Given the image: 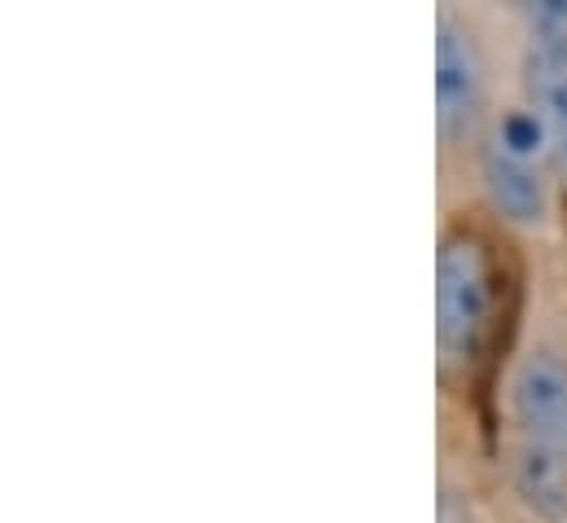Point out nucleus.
Returning <instances> with one entry per match:
<instances>
[{
  "mask_svg": "<svg viewBox=\"0 0 567 523\" xmlns=\"http://www.w3.org/2000/svg\"><path fill=\"white\" fill-rule=\"evenodd\" d=\"M493 326V264L475 234L457 229L435 260V335L453 361H475Z\"/></svg>",
  "mask_w": 567,
  "mask_h": 523,
  "instance_id": "1",
  "label": "nucleus"
},
{
  "mask_svg": "<svg viewBox=\"0 0 567 523\" xmlns=\"http://www.w3.org/2000/svg\"><path fill=\"white\" fill-rule=\"evenodd\" d=\"M484 111V58L475 35L449 13L435 27V120L444 141H466Z\"/></svg>",
  "mask_w": 567,
  "mask_h": 523,
  "instance_id": "2",
  "label": "nucleus"
},
{
  "mask_svg": "<svg viewBox=\"0 0 567 523\" xmlns=\"http://www.w3.org/2000/svg\"><path fill=\"white\" fill-rule=\"evenodd\" d=\"M511 409L524 444L567 453V361L555 352H533L511 383Z\"/></svg>",
  "mask_w": 567,
  "mask_h": 523,
  "instance_id": "3",
  "label": "nucleus"
},
{
  "mask_svg": "<svg viewBox=\"0 0 567 523\" xmlns=\"http://www.w3.org/2000/svg\"><path fill=\"white\" fill-rule=\"evenodd\" d=\"M484 185L493 207L515 225H537L546 216V181L533 158L506 154L502 145H488L484 154Z\"/></svg>",
  "mask_w": 567,
  "mask_h": 523,
  "instance_id": "4",
  "label": "nucleus"
},
{
  "mask_svg": "<svg viewBox=\"0 0 567 523\" xmlns=\"http://www.w3.org/2000/svg\"><path fill=\"white\" fill-rule=\"evenodd\" d=\"M528 98L537 106V120L550 132V145L559 150L567 167V44H533L528 53Z\"/></svg>",
  "mask_w": 567,
  "mask_h": 523,
  "instance_id": "5",
  "label": "nucleus"
},
{
  "mask_svg": "<svg viewBox=\"0 0 567 523\" xmlns=\"http://www.w3.org/2000/svg\"><path fill=\"white\" fill-rule=\"evenodd\" d=\"M515 480H519L524 502L537 515H546V520L555 523L567 520V453L524 444L519 462H515Z\"/></svg>",
  "mask_w": 567,
  "mask_h": 523,
  "instance_id": "6",
  "label": "nucleus"
},
{
  "mask_svg": "<svg viewBox=\"0 0 567 523\" xmlns=\"http://www.w3.org/2000/svg\"><path fill=\"white\" fill-rule=\"evenodd\" d=\"M546 141H550V132L546 124L533 115V111H511L506 120H502V129L493 136V145H502L506 154H519V158H542V150H546Z\"/></svg>",
  "mask_w": 567,
  "mask_h": 523,
  "instance_id": "7",
  "label": "nucleus"
},
{
  "mask_svg": "<svg viewBox=\"0 0 567 523\" xmlns=\"http://www.w3.org/2000/svg\"><path fill=\"white\" fill-rule=\"evenodd\" d=\"M533 27H537V44H567V4H559V0L537 4Z\"/></svg>",
  "mask_w": 567,
  "mask_h": 523,
  "instance_id": "8",
  "label": "nucleus"
}]
</instances>
